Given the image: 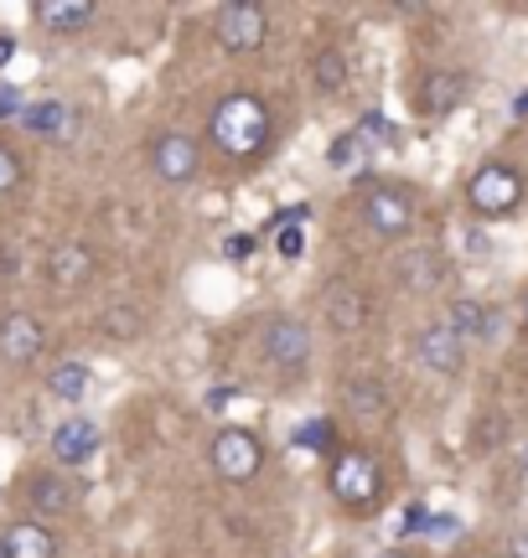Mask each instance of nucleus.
I'll use <instances>...</instances> for the list:
<instances>
[{
  "instance_id": "1",
  "label": "nucleus",
  "mask_w": 528,
  "mask_h": 558,
  "mask_svg": "<svg viewBox=\"0 0 528 558\" xmlns=\"http://www.w3.org/2000/svg\"><path fill=\"white\" fill-rule=\"evenodd\" d=\"M207 130H213V145H218L224 156L254 160L264 145H269V109H264L254 94H228V99H218Z\"/></svg>"
},
{
  "instance_id": "2",
  "label": "nucleus",
  "mask_w": 528,
  "mask_h": 558,
  "mask_svg": "<svg viewBox=\"0 0 528 558\" xmlns=\"http://www.w3.org/2000/svg\"><path fill=\"white\" fill-rule=\"evenodd\" d=\"M326 481H332V497L343 501L347 512H373L379 497H384V471H379V460L368 456V450H358V445H347V450L332 456Z\"/></svg>"
},
{
  "instance_id": "3",
  "label": "nucleus",
  "mask_w": 528,
  "mask_h": 558,
  "mask_svg": "<svg viewBox=\"0 0 528 558\" xmlns=\"http://www.w3.org/2000/svg\"><path fill=\"white\" fill-rule=\"evenodd\" d=\"M467 202L477 218H513V213L524 207V177L513 171L508 160H488V166L471 171Z\"/></svg>"
},
{
  "instance_id": "4",
  "label": "nucleus",
  "mask_w": 528,
  "mask_h": 558,
  "mask_svg": "<svg viewBox=\"0 0 528 558\" xmlns=\"http://www.w3.org/2000/svg\"><path fill=\"white\" fill-rule=\"evenodd\" d=\"M213 37H218V47L233 52V58L260 52L264 37H269V11H264L260 0H228V5H218Z\"/></svg>"
},
{
  "instance_id": "5",
  "label": "nucleus",
  "mask_w": 528,
  "mask_h": 558,
  "mask_svg": "<svg viewBox=\"0 0 528 558\" xmlns=\"http://www.w3.org/2000/svg\"><path fill=\"white\" fill-rule=\"evenodd\" d=\"M213 471L224 481H254L264 465V450L260 439L249 435V429H218V439H213Z\"/></svg>"
},
{
  "instance_id": "6",
  "label": "nucleus",
  "mask_w": 528,
  "mask_h": 558,
  "mask_svg": "<svg viewBox=\"0 0 528 558\" xmlns=\"http://www.w3.org/2000/svg\"><path fill=\"white\" fill-rule=\"evenodd\" d=\"M264 357L269 367H280V373H301L305 362H311V331H305L301 320H269L264 326Z\"/></svg>"
},
{
  "instance_id": "7",
  "label": "nucleus",
  "mask_w": 528,
  "mask_h": 558,
  "mask_svg": "<svg viewBox=\"0 0 528 558\" xmlns=\"http://www.w3.org/2000/svg\"><path fill=\"white\" fill-rule=\"evenodd\" d=\"M363 213H368V228H373L379 239H405L409 228H415V202H409V192H399V186L368 192Z\"/></svg>"
},
{
  "instance_id": "8",
  "label": "nucleus",
  "mask_w": 528,
  "mask_h": 558,
  "mask_svg": "<svg viewBox=\"0 0 528 558\" xmlns=\"http://www.w3.org/2000/svg\"><path fill=\"white\" fill-rule=\"evenodd\" d=\"M41 347H47V326L37 316H26V311H11V316L0 320V362H11V367H26V362L41 357Z\"/></svg>"
},
{
  "instance_id": "9",
  "label": "nucleus",
  "mask_w": 528,
  "mask_h": 558,
  "mask_svg": "<svg viewBox=\"0 0 528 558\" xmlns=\"http://www.w3.org/2000/svg\"><path fill=\"white\" fill-rule=\"evenodd\" d=\"M197 160H203V150H197L192 135H161L151 145V166H156V177L171 181V186H182V181L197 177Z\"/></svg>"
},
{
  "instance_id": "10",
  "label": "nucleus",
  "mask_w": 528,
  "mask_h": 558,
  "mask_svg": "<svg viewBox=\"0 0 528 558\" xmlns=\"http://www.w3.org/2000/svg\"><path fill=\"white\" fill-rule=\"evenodd\" d=\"M461 352H467V341L456 337L446 320H430V326H420V337H415V357L425 362L430 373H456Z\"/></svg>"
},
{
  "instance_id": "11",
  "label": "nucleus",
  "mask_w": 528,
  "mask_h": 558,
  "mask_svg": "<svg viewBox=\"0 0 528 558\" xmlns=\"http://www.w3.org/2000/svg\"><path fill=\"white\" fill-rule=\"evenodd\" d=\"M52 456H58V465H83V460L99 456V424L94 418H62L58 435H52Z\"/></svg>"
},
{
  "instance_id": "12",
  "label": "nucleus",
  "mask_w": 528,
  "mask_h": 558,
  "mask_svg": "<svg viewBox=\"0 0 528 558\" xmlns=\"http://www.w3.org/2000/svg\"><path fill=\"white\" fill-rule=\"evenodd\" d=\"M47 275L58 290H79L94 279V254H88V243L68 239V243H52V254H47Z\"/></svg>"
},
{
  "instance_id": "13",
  "label": "nucleus",
  "mask_w": 528,
  "mask_h": 558,
  "mask_svg": "<svg viewBox=\"0 0 528 558\" xmlns=\"http://www.w3.org/2000/svg\"><path fill=\"white\" fill-rule=\"evenodd\" d=\"M467 73H425V83H420V109H425L430 120H446L451 109H461V99H467Z\"/></svg>"
},
{
  "instance_id": "14",
  "label": "nucleus",
  "mask_w": 528,
  "mask_h": 558,
  "mask_svg": "<svg viewBox=\"0 0 528 558\" xmlns=\"http://www.w3.org/2000/svg\"><path fill=\"white\" fill-rule=\"evenodd\" d=\"M0 548H5V558H58V538H52L41 522H16V527H5Z\"/></svg>"
},
{
  "instance_id": "15",
  "label": "nucleus",
  "mask_w": 528,
  "mask_h": 558,
  "mask_svg": "<svg viewBox=\"0 0 528 558\" xmlns=\"http://www.w3.org/2000/svg\"><path fill=\"white\" fill-rule=\"evenodd\" d=\"M32 507H37L41 518H62V512H73V501H79V486L62 476H37L32 481Z\"/></svg>"
},
{
  "instance_id": "16",
  "label": "nucleus",
  "mask_w": 528,
  "mask_h": 558,
  "mask_svg": "<svg viewBox=\"0 0 528 558\" xmlns=\"http://www.w3.org/2000/svg\"><path fill=\"white\" fill-rule=\"evenodd\" d=\"M21 130L26 135H41V140H52L68 130V104L62 99H37V104H21Z\"/></svg>"
},
{
  "instance_id": "17",
  "label": "nucleus",
  "mask_w": 528,
  "mask_h": 558,
  "mask_svg": "<svg viewBox=\"0 0 528 558\" xmlns=\"http://www.w3.org/2000/svg\"><path fill=\"white\" fill-rule=\"evenodd\" d=\"M368 316V300L352 290V284H332L326 290V326H337V331H358Z\"/></svg>"
},
{
  "instance_id": "18",
  "label": "nucleus",
  "mask_w": 528,
  "mask_h": 558,
  "mask_svg": "<svg viewBox=\"0 0 528 558\" xmlns=\"http://www.w3.org/2000/svg\"><path fill=\"white\" fill-rule=\"evenodd\" d=\"M37 21L47 32H79V26L94 21V0H41Z\"/></svg>"
},
{
  "instance_id": "19",
  "label": "nucleus",
  "mask_w": 528,
  "mask_h": 558,
  "mask_svg": "<svg viewBox=\"0 0 528 558\" xmlns=\"http://www.w3.org/2000/svg\"><path fill=\"white\" fill-rule=\"evenodd\" d=\"M343 409H352L358 418H384L388 414V393L379 378H352L343 388Z\"/></svg>"
},
{
  "instance_id": "20",
  "label": "nucleus",
  "mask_w": 528,
  "mask_h": 558,
  "mask_svg": "<svg viewBox=\"0 0 528 558\" xmlns=\"http://www.w3.org/2000/svg\"><path fill=\"white\" fill-rule=\"evenodd\" d=\"M446 326L461 341H467V337H492V311L482 305V300H467V295H461V300H451Z\"/></svg>"
},
{
  "instance_id": "21",
  "label": "nucleus",
  "mask_w": 528,
  "mask_h": 558,
  "mask_svg": "<svg viewBox=\"0 0 528 558\" xmlns=\"http://www.w3.org/2000/svg\"><path fill=\"white\" fill-rule=\"evenodd\" d=\"M47 388H52L62 403H79L83 393H88V367H83V362H58L52 378H47Z\"/></svg>"
},
{
  "instance_id": "22",
  "label": "nucleus",
  "mask_w": 528,
  "mask_h": 558,
  "mask_svg": "<svg viewBox=\"0 0 528 558\" xmlns=\"http://www.w3.org/2000/svg\"><path fill=\"white\" fill-rule=\"evenodd\" d=\"M399 279H405L409 290H435V284H441V259H435V254H409V259L399 264Z\"/></svg>"
},
{
  "instance_id": "23",
  "label": "nucleus",
  "mask_w": 528,
  "mask_h": 558,
  "mask_svg": "<svg viewBox=\"0 0 528 558\" xmlns=\"http://www.w3.org/2000/svg\"><path fill=\"white\" fill-rule=\"evenodd\" d=\"M141 331H145V316L135 311V305H109V311H104V337L135 341Z\"/></svg>"
},
{
  "instance_id": "24",
  "label": "nucleus",
  "mask_w": 528,
  "mask_h": 558,
  "mask_svg": "<svg viewBox=\"0 0 528 558\" xmlns=\"http://www.w3.org/2000/svg\"><path fill=\"white\" fill-rule=\"evenodd\" d=\"M316 83H322L326 94H337L347 83V58L337 52V47H326V52H316Z\"/></svg>"
},
{
  "instance_id": "25",
  "label": "nucleus",
  "mask_w": 528,
  "mask_h": 558,
  "mask_svg": "<svg viewBox=\"0 0 528 558\" xmlns=\"http://www.w3.org/2000/svg\"><path fill=\"white\" fill-rule=\"evenodd\" d=\"M363 150H368V145L352 135V130H347V135L332 140V150H326V166H332V171H352V166L363 160Z\"/></svg>"
},
{
  "instance_id": "26",
  "label": "nucleus",
  "mask_w": 528,
  "mask_h": 558,
  "mask_svg": "<svg viewBox=\"0 0 528 558\" xmlns=\"http://www.w3.org/2000/svg\"><path fill=\"white\" fill-rule=\"evenodd\" d=\"M275 254H280V259H301L305 254L301 222H280V228H275Z\"/></svg>"
},
{
  "instance_id": "27",
  "label": "nucleus",
  "mask_w": 528,
  "mask_h": 558,
  "mask_svg": "<svg viewBox=\"0 0 528 558\" xmlns=\"http://www.w3.org/2000/svg\"><path fill=\"white\" fill-rule=\"evenodd\" d=\"M21 177H26V166H21V156L11 150V145H0V192H16Z\"/></svg>"
},
{
  "instance_id": "28",
  "label": "nucleus",
  "mask_w": 528,
  "mask_h": 558,
  "mask_svg": "<svg viewBox=\"0 0 528 558\" xmlns=\"http://www.w3.org/2000/svg\"><path fill=\"white\" fill-rule=\"evenodd\" d=\"M296 445H305V450H326V445H332V424H326V418L301 424V429H296Z\"/></svg>"
},
{
  "instance_id": "29",
  "label": "nucleus",
  "mask_w": 528,
  "mask_h": 558,
  "mask_svg": "<svg viewBox=\"0 0 528 558\" xmlns=\"http://www.w3.org/2000/svg\"><path fill=\"white\" fill-rule=\"evenodd\" d=\"M352 135L363 140V145H388V140H394V130H388L384 114H363V124H358Z\"/></svg>"
},
{
  "instance_id": "30",
  "label": "nucleus",
  "mask_w": 528,
  "mask_h": 558,
  "mask_svg": "<svg viewBox=\"0 0 528 558\" xmlns=\"http://www.w3.org/2000/svg\"><path fill=\"white\" fill-rule=\"evenodd\" d=\"M218 254H224V259H249V254H254V233H228L224 243H218Z\"/></svg>"
},
{
  "instance_id": "31",
  "label": "nucleus",
  "mask_w": 528,
  "mask_h": 558,
  "mask_svg": "<svg viewBox=\"0 0 528 558\" xmlns=\"http://www.w3.org/2000/svg\"><path fill=\"white\" fill-rule=\"evenodd\" d=\"M425 533H430V538H456V533H461V522H456V518H430Z\"/></svg>"
},
{
  "instance_id": "32",
  "label": "nucleus",
  "mask_w": 528,
  "mask_h": 558,
  "mask_svg": "<svg viewBox=\"0 0 528 558\" xmlns=\"http://www.w3.org/2000/svg\"><path fill=\"white\" fill-rule=\"evenodd\" d=\"M11 114H21V99H16V88L0 83V120H11Z\"/></svg>"
},
{
  "instance_id": "33",
  "label": "nucleus",
  "mask_w": 528,
  "mask_h": 558,
  "mask_svg": "<svg viewBox=\"0 0 528 558\" xmlns=\"http://www.w3.org/2000/svg\"><path fill=\"white\" fill-rule=\"evenodd\" d=\"M425 522H430L425 507H409V512H405V533H425Z\"/></svg>"
},
{
  "instance_id": "34",
  "label": "nucleus",
  "mask_w": 528,
  "mask_h": 558,
  "mask_svg": "<svg viewBox=\"0 0 528 558\" xmlns=\"http://www.w3.org/2000/svg\"><path fill=\"white\" fill-rule=\"evenodd\" d=\"M508 558H528V533H513V543H508Z\"/></svg>"
},
{
  "instance_id": "35",
  "label": "nucleus",
  "mask_w": 528,
  "mask_h": 558,
  "mask_svg": "<svg viewBox=\"0 0 528 558\" xmlns=\"http://www.w3.org/2000/svg\"><path fill=\"white\" fill-rule=\"evenodd\" d=\"M11 58H16V41H11V37H0V68H5Z\"/></svg>"
},
{
  "instance_id": "36",
  "label": "nucleus",
  "mask_w": 528,
  "mask_h": 558,
  "mask_svg": "<svg viewBox=\"0 0 528 558\" xmlns=\"http://www.w3.org/2000/svg\"><path fill=\"white\" fill-rule=\"evenodd\" d=\"M379 558H409V554H405V548H388V554H379Z\"/></svg>"
},
{
  "instance_id": "37",
  "label": "nucleus",
  "mask_w": 528,
  "mask_h": 558,
  "mask_svg": "<svg viewBox=\"0 0 528 558\" xmlns=\"http://www.w3.org/2000/svg\"><path fill=\"white\" fill-rule=\"evenodd\" d=\"M513 109H518V114H528V94H524V99H518V104H513Z\"/></svg>"
},
{
  "instance_id": "38",
  "label": "nucleus",
  "mask_w": 528,
  "mask_h": 558,
  "mask_svg": "<svg viewBox=\"0 0 528 558\" xmlns=\"http://www.w3.org/2000/svg\"><path fill=\"white\" fill-rule=\"evenodd\" d=\"M518 465H524V471H528V445H524V456H518Z\"/></svg>"
},
{
  "instance_id": "39",
  "label": "nucleus",
  "mask_w": 528,
  "mask_h": 558,
  "mask_svg": "<svg viewBox=\"0 0 528 558\" xmlns=\"http://www.w3.org/2000/svg\"><path fill=\"white\" fill-rule=\"evenodd\" d=\"M524 326H528V305H524Z\"/></svg>"
},
{
  "instance_id": "40",
  "label": "nucleus",
  "mask_w": 528,
  "mask_h": 558,
  "mask_svg": "<svg viewBox=\"0 0 528 558\" xmlns=\"http://www.w3.org/2000/svg\"><path fill=\"white\" fill-rule=\"evenodd\" d=\"M0 558H5V548H0Z\"/></svg>"
}]
</instances>
